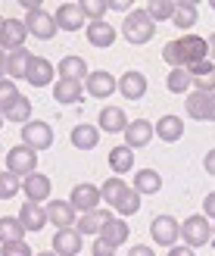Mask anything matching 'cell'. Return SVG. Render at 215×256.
Segmentation results:
<instances>
[{
  "instance_id": "obj_1",
  "label": "cell",
  "mask_w": 215,
  "mask_h": 256,
  "mask_svg": "<svg viewBox=\"0 0 215 256\" xmlns=\"http://www.w3.org/2000/svg\"><path fill=\"white\" fill-rule=\"evenodd\" d=\"M122 34H125L128 44H147V41H153V34H156V22L150 19L147 10H131L122 22Z\"/></svg>"
},
{
  "instance_id": "obj_2",
  "label": "cell",
  "mask_w": 215,
  "mask_h": 256,
  "mask_svg": "<svg viewBox=\"0 0 215 256\" xmlns=\"http://www.w3.org/2000/svg\"><path fill=\"white\" fill-rule=\"evenodd\" d=\"M215 238V228L209 225L206 216H187V219L181 222V240L187 247H206L209 240Z\"/></svg>"
},
{
  "instance_id": "obj_3",
  "label": "cell",
  "mask_w": 215,
  "mask_h": 256,
  "mask_svg": "<svg viewBox=\"0 0 215 256\" xmlns=\"http://www.w3.org/2000/svg\"><path fill=\"white\" fill-rule=\"evenodd\" d=\"M34 169H37V153L31 147L16 144L6 153V172L19 175V178H28V175H34Z\"/></svg>"
},
{
  "instance_id": "obj_4",
  "label": "cell",
  "mask_w": 215,
  "mask_h": 256,
  "mask_svg": "<svg viewBox=\"0 0 215 256\" xmlns=\"http://www.w3.org/2000/svg\"><path fill=\"white\" fill-rule=\"evenodd\" d=\"M69 203H72V210L78 212V216H84V212L100 210V203H103V194H100V188H97V184L81 182V184H75V188H72Z\"/></svg>"
},
{
  "instance_id": "obj_5",
  "label": "cell",
  "mask_w": 215,
  "mask_h": 256,
  "mask_svg": "<svg viewBox=\"0 0 215 256\" xmlns=\"http://www.w3.org/2000/svg\"><path fill=\"white\" fill-rule=\"evenodd\" d=\"M150 238H153L159 247L172 250L175 244H178V238H181V222L172 219V216H156V219L150 222Z\"/></svg>"
},
{
  "instance_id": "obj_6",
  "label": "cell",
  "mask_w": 215,
  "mask_h": 256,
  "mask_svg": "<svg viewBox=\"0 0 215 256\" xmlns=\"http://www.w3.org/2000/svg\"><path fill=\"white\" fill-rule=\"evenodd\" d=\"M22 144L31 147L34 153L53 147V128H50L47 122H41V119H31L28 125H22Z\"/></svg>"
},
{
  "instance_id": "obj_7",
  "label": "cell",
  "mask_w": 215,
  "mask_h": 256,
  "mask_svg": "<svg viewBox=\"0 0 215 256\" xmlns=\"http://www.w3.org/2000/svg\"><path fill=\"white\" fill-rule=\"evenodd\" d=\"M25 28H28V34H34V38H41V41H50L56 32H59V25H56V19L50 16V12L41 6V10H31V12H25Z\"/></svg>"
},
{
  "instance_id": "obj_8",
  "label": "cell",
  "mask_w": 215,
  "mask_h": 256,
  "mask_svg": "<svg viewBox=\"0 0 215 256\" xmlns=\"http://www.w3.org/2000/svg\"><path fill=\"white\" fill-rule=\"evenodd\" d=\"M187 116L197 122H215V94H203V91H191L184 100Z\"/></svg>"
},
{
  "instance_id": "obj_9",
  "label": "cell",
  "mask_w": 215,
  "mask_h": 256,
  "mask_svg": "<svg viewBox=\"0 0 215 256\" xmlns=\"http://www.w3.org/2000/svg\"><path fill=\"white\" fill-rule=\"evenodd\" d=\"M84 91L91 94V97H97V100H106V97H112V94L119 91V78H116V75H109L106 69H97V72L87 75Z\"/></svg>"
},
{
  "instance_id": "obj_10",
  "label": "cell",
  "mask_w": 215,
  "mask_h": 256,
  "mask_svg": "<svg viewBox=\"0 0 215 256\" xmlns=\"http://www.w3.org/2000/svg\"><path fill=\"white\" fill-rule=\"evenodd\" d=\"M47 222L56 225V232H62V228H75V222H78V212L72 210L69 200H47Z\"/></svg>"
},
{
  "instance_id": "obj_11",
  "label": "cell",
  "mask_w": 215,
  "mask_h": 256,
  "mask_svg": "<svg viewBox=\"0 0 215 256\" xmlns=\"http://www.w3.org/2000/svg\"><path fill=\"white\" fill-rule=\"evenodd\" d=\"M50 190H53V184H50V178L41 175V172L22 178V194H25V200H28V203H44V200H50Z\"/></svg>"
},
{
  "instance_id": "obj_12",
  "label": "cell",
  "mask_w": 215,
  "mask_h": 256,
  "mask_svg": "<svg viewBox=\"0 0 215 256\" xmlns=\"http://www.w3.org/2000/svg\"><path fill=\"white\" fill-rule=\"evenodd\" d=\"M97 119H100L97 128H100V132H106V134H125V128L131 125L122 106H103Z\"/></svg>"
},
{
  "instance_id": "obj_13",
  "label": "cell",
  "mask_w": 215,
  "mask_h": 256,
  "mask_svg": "<svg viewBox=\"0 0 215 256\" xmlns=\"http://www.w3.org/2000/svg\"><path fill=\"white\" fill-rule=\"evenodd\" d=\"M153 134H156V125L153 122L134 119L128 128H125V144H128L131 150H141V147H147L150 140H153Z\"/></svg>"
},
{
  "instance_id": "obj_14",
  "label": "cell",
  "mask_w": 215,
  "mask_h": 256,
  "mask_svg": "<svg viewBox=\"0 0 215 256\" xmlns=\"http://www.w3.org/2000/svg\"><path fill=\"white\" fill-rule=\"evenodd\" d=\"M25 38H28V28H25L22 19H6L3 25V34H0V47L12 54V50H22L25 47Z\"/></svg>"
},
{
  "instance_id": "obj_15",
  "label": "cell",
  "mask_w": 215,
  "mask_h": 256,
  "mask_svg": "<svg viewBox=\"0 0 215 256\" xmlns=\"http://www.w3.org/2000/svg\"><path fill=\"white\" fill-rule=\"evenodd\" d=\"M81 232L78 228H62L53 234V253L56 256H78L81 253Z\"/></svg>"
},
{
  "instance_id": "obj_16",
  "label": "cell",
  "mask_w": 215,
  "mask_h": 256,
  "mask_svg": "<svg viewBox=\"0 0 215 256\" xmlns=\"http://www.w3.org/2000/svg\"><path fill=\"white\" fill-rule=\"evenodd\" d=\"M119 94L125 100H141L147 94V75L144 72H137V69H128L119 78Z\"/></svg>"
},
{
  "instance_id": "obj_17",
  "label": "cell",
  "mask_w": 215,
  "mask_h": 256,
  "mask_svg": "<svg viewBox=\"0 0 215 256\" xmlns=\"http://www.w3.org/2000/svg\"><path fill=\"white\" fill-rule=\"evenodd\" d=\"M194 75V91H203V94H215V62L203 60V62H194L187 66Z\"/></svg>"
},
{
  "instance_id": "obj_18",
  "label": "cell",
  "mask_w": 215,
  "mask_h": 256,
  "mask_svg": "<svg viewBox=\"0 0 215 256\" xmlns=\"http://www.w3.org/2000/svg\"><path fill=\"white\" fill-rule=\"evenodd\" d=\"M53 19L59 25V32H78L84 25V12H81L78 4H59L56 12H53Z\"/></svg>"
},
{
  "instance_id": "obj_19",
  "label": "cell",
  "mask_w": 215,
  "mask_h": 256,
  "mask_svg": "<svg viewBox=\"0 0 215 256\" xmlns=\"http://www.w3.org/2000/svg\"><path fill=\"white\" fill-rule=\"evenodd\" d=\"M53 75H56V66L50 62L47 56H34L31 60V69H28V82L31 88H47V84H53Z\"/></svg>"
},
{
  "instance_id": "obj_20",
  "label": "cell",
  "mask_w": 215,
  "mask_h": 256,
  "mask_svg": "<svg viewBox=\"0 0 215 256\" xmlns=\"http://www.w3.org/2000/svg\"><path fill=\"white\" fill-rule=\"evenodd\" d=\"M56 75L59 78H69V82H87V62L81 60V56H75V54H69V56H62L59 62H56Z\"/></svg>"
},
{
  "instance_id": "obj_21",
  "label": "cell",
  "mask_w": 215,
  "mask_h": 256,
  "mask_svg": "<svg viewBox=\"0 0 215 256\" xmlns=\"http://www.w3.org/2000/svg\"><path fill=\"white\" fill-rule=\"evenodd\" d=\"M31 50H12V54H6V78L19 82V78H28V69H31Z\"/></svg>"
},
{
  "instance_id": "obj_22",
  "label": "cell",
  "mask_w": 215,
  "mask_h": 256,
  "mask_svg": "<svg viewBox=\"0 0 215 256\" xmlns=\"http://www.w3.org/2000/svg\"><path fill=\"white\" fill-rule=\"evenodd\" d=\"M81 94H84V84H81V82L56 78V84H53V100H56V104H62V106L81 104Z\"/></svg>"
},
{
  "instance_id": "obj_23",
  "label": "cell",
  "mask_w": 215,
  "mask_h": 256,
  "mask_svg": "<svg viewBox=\"0 0 215 256\" xmlns=\"http://www.w3.org/2000/svg\"><path fill=\"white\" fill-rule=\"evenodd\" d=\"M19 222L25 225V232H41V228L47 225V210L41 206V203H28L25 200L22 203V210H19Z\"/></svg>"
},
{
  "instance_id": "obj_24",
  "label": "cell",
  "mask_w": 215,
  "mask_h": 256,
  "mask_svg": "<svg viewBox=\"0 0 215 256\" xmlns=\"http://www.w3.org/2000/svg\"><path fill=\"white\" fill-rule=\"evenodd\" d=\"M112 219V212L109 210H94V212H84V216H78V222H75V228L87 238V234H97L100 238V232H103V225Z\"/></svg>"
},
{
  "instance_id": "obj_25",
  "label": "cell",
  "mask_w": 215,
  "mask_h": 256,
  "mask_svg": "<svg viewBox=\"0 0 215 256\" xmlns=\"http://www.w3.org/2000/svg\"><path fill=\"white\" fill-rule=\"evenodd\" d=\"M87 41H91L94 47L100 50H106L116 44V28L106 22V19H100V22H87Z\"/></svg>"
},
{
  "instance_id": "obj_26",
  "label": "cell",
  "mask_w": 215,
  "mask_h": 256,
  "mask_svg": "<svg viewBox=\"0 0 215 256\" xmlns=\"http://www.w3.org/2000/svg\"><path fill=\"white\" fill-rule=\"evenodd\" d=\"M156 138L159 140H166V144H175V140H181L184 138V122H181V116H162V119H156Z\"/></svg>"
},
{
  "instance_id": "obj_27",
  "label": "cell",
  "mask_w": 215,
  "mask_h": 256,
  "mask_svg": "<svg viewBox=\"0 0 215 256\" xmlns=\"http://www.w3.org/2000/svg\"><path fill=\"white\" fill-rule=\"evenodd\" d=\"M72 147L75 150H94L97 144H100V128L97 125H87V122H81V125H75L72 128Z\"/></svg>"
},
{
  "instance_id": "obj_28",
  "label": "cell",
  "mask_w": 215,
  "mask_h": 256,
  "mask_svg": "<svg viewBox=\"0 0 215 256\" xmlns=\"http://www.w3.org/2000/svg\"><path fill=\"white\" fill-rule=\"evenodd\" d=\"M109 169L116 172L119 178H122V175H128V172L134 169V150H131L128 144L112 147V150H109Z\"/></svg>"
},
{
  "instance_id": "obj_29",
  "label": "cell",
  "mask_w": 215,
  "mask_h": 256,
  "mask_svg": "<svg viewBox=\"0 0 215 256\" xmlns=\"http://www.w3.org/2000/svg\"><path fill=\"white\" fill-rule=\"evenodd\" d=\"M197 19H200V10H197V4H194V0H181V4H178V10H175V16H172V25H175V28H181V32H187V34H191V28L197 25Z\"/></svg>"
},
{
  "instance_id": "obj_30",
  "label": "cell",
  "mask_w": 215,
  "mask_h": 256,
  "mask_svg": "<svg viewBox=\"0 0 215 256\" xmlns=\"http://www.w3.org/2000/svg\"><path fill=\"white\" fill-rule=\"evenodd\" d=\"M128 234H131V228H128V222H125V219H119V216H112V219L103 225V232H100V238L109 240L112 247H122L125 240H128Z\"/></svg>"
},
{
  "instance_id": "obj_31",
  "label": "cell",
  "mask_w": 215,
  "mask_h": 256,
  "mask_svg": "<svg viewBox=\"0 0 215 256\" xmlns=\"http://www.w3.org/2000/svg\"><path fill=\"white\" fill-rule=\"evenodd\" d=\"M181 47H184L187 60H191V66L194 62H203L209 56V41L200 38V34H181Z\"/></svg>"
},
{
  "instance_id": "obj_32",
  "label": "cell",
  "mask_w": 215,
  "mask_h": 256,
  "mask_svg": "<svg viewBox=\"0 0 215 256\" xmlns=\"http://www.w3.org/2000/svg\"><path fill=\"white\" fill-rule=\"evenodd\" d=\"M128 184H125V178H119V175H112V178H106L103 184H100V194H103V200H106V206H112L116 210L119 206V200L128 194Z\"/></svg>"
},
{
  "instance_id": "obj_33",
  "label": "cell",
  "mask_w": 215,
  "mask_h": 256,
  "mask_svg": "<svg viewBox=\"0 0 215 256\" xmlns=\"http://www.w3.org/2000/svg\"><path fill=\"white\" fill-rule=\"evenodd\" d=\"M134 190L141 197L144 194H159V190H162V175L156 169H141L134 175Z\"/></svg>"
},
{
  "instance_id": "obj_34",
  "label": "cell",
  "mask_w": 215,
  "mask_h": 256,
  "mask_svg": "<svg viewBox=\"0 0 215 256\" xmlns=\"http://www.w3.org/2000/svg\"><path fill=\"white\" fill-rule=\"evenodd\" d=\"M3 119L6 122H19V125H28L31 122V100L25 97V94H19L12 104L6 106V112H3Z\"/></svg>"
},
{
  "instance_id": "obj_35",
  "label": "cell",
  "mask_w": 215,
  "mask_h": 256,
  "mask_svg": "<svg viewBox=\"0 0 215 256\" xmlns=\"http://www.w3.org/2000/svg\"><path fill=\"white\" fill-rule=\"evenodd\" d=\"M25 240V225L19 222V216H3L0 219V244H16Z\"/></svg>"
},
{
  "instance_id": "obj_36",
  "label": "cell",
  "mask_w": 215,
  "mask_h": 256,
  "mask_svg": "<svg viewBox=\"0 0 215 256\" xmlns=\"http://www.w3.org/2000/svg\"><path fill=\"white\" fill-rule=\"evenodd\" d=\"M166 88H169L172 94H191V88H194L191 69H172L169 78H166Z\"/></svg>"
},
{
  "instance_id": "obj_37",
  "label": "cell",
  "mask_w": 215,
  "mask_h": 256,
  "mask_svg": "<svg viewBox=\"0 0 215 256\" xmlns=\"http://www.w3.org/2000/svg\"><path fill=\"white\" fill-rule=\"evenodd\" d=\"M175 10H178L175 0H150V4H147V12H150V19H153L156 25L159 22H172Z\"/></svg>"
},
{
  "instance_id": "obj_38",
  "label": "cell",
  "mask_w": 215,
  "mask_h": 256,
  "mask_svg": "<svg viewBox=\"0 0 215 256\" xmlns=\"http://www.w3.org/2000/svg\"><path fill=\"white\" fill-rule=\"evenodd\" d=\"M162 60H166L172 69H187V66H191V60H187L184 47H181V38H178V41H169V44H166V50H162Z\"/></svg>"
},
{
  "instance_id": "obj_39",
  "label": "cell",
  "mask_w": 215,
  "mask_h": 256,
  "mask_svg": "<svg viewBox=\"0 0 215 256\" xmlns=\"http://www.w3.org/2000/svg\"><path fill=\"white\" fill-rule=\"evenodd\" d=\"M16 194H22V178L12 172H0V200H12Z\"/></svg>"
},
{
  "instance_id": "obj_40",
  "label": "cell",
  "mask_w": 215,
  "mask_h": 256,
  "mask_svg": "<svg viewBox=\"0 0 215 256\" xmlns=\"http://www.w3.org/2000/svg\"><path fill=\"white\" fill-rule=\"evenodd\" d=\"M81 12H84V19L87 22H100L109 12V0H81Z\"/></svg>"
},
{
  "instance_id": "obj_41",
  "label": "cell",
  "mask_w": 215,
  "mask_h": 256,
  "mask_svg": "<svg viewBox=\"0 0 215 256\" xmlns=\"http://www.w3.org/2000/svg\"><path fill=\"white\" fill-rule=\"evenodd\" d=\"M137 210H141V194L131 188L128 194H125L122 200H119V206H116V212H119V219H128V216H134Z\"/></svg>"
},
{
  "instance_id": "obj_42",
  "label": "cell",
  "mask_w": 215,
  "mask_h": 256,
  "mask_svg": "<svg viewBox=\"0 0 215 256\" xmlns=\"http://www.w3.org/2000/svg\"><path fill=\"white\" fill-rule=\"evenodd\" d=\"M16 97H19V88H16V82H12V78H0V116L6 112V106H9Z\"/></svg>"
},
{
  "instance_id": "obj_43",
  "label": "cell",
  "mask_w": 215,
  "mask_h": 256,
  "mask_svg": "<svg viewBox=\"0 0 215 256\" xmlns=\"http://www.w3.org/2000/svg\"><path fill=\"white\" fill-rule=\"evenodd\" d=\"M0 256H34V253L25 240H16V244H0Z\"/></svg>"
},
{
  "instance_id": "obj_44",
  "label": "cell",
  "mask_w": 215,
  "mask_h": 256,
  "mask_svg": "<svg viewBox=\"0 0 215 256\" xmlns=\"http://www.w3.org/2000/svg\"><path fill=\"white\" fill-rule=\"evenodd\" d=\"M116 250H119V247H112L109 240H103V238H97V240H94V247H91L94 256H116Z\"/></svg>"
},
{
  "instance_id": "obj_45",
  "label": "cell",
  "mask_w": 215,
  "mask_h": 256,
  "mask_svg": "<svg viewBox=\"0 0 215 256\" xmlns=\"http://www.w3.org/2000/svg\"><path fill=\"white\" fill-rule=\"evenodd\" d=\"M203 216L206 219H215V190L206 194V200H203Z\"/></svg>"
},
{
  "instance_id": "obj_46",
  "label": "cell",
  "mask_w": 215,
  "mask_h": 256,
  "mask_svg": "<svg viewBox=\"0 0 215 256\" xmlns=\"http://www.w3.org/2000/svg\"><path fill=\"white\" fill-rule=\"evenodd\" d=\"M128 256H156V250L147 247V244H134V247L128 250Z\"/></svg>"
},
{
  "instance_id": "obj_47",
  "label": "cell",
  "mask_w": 215,
  "mask_h": 256,
  "mask_svg": "<svg viewBox=\"0 0 215 256\" xmlns=\"http://www.w3.org/2000/svg\"><path fill=\"white\" fill-rule=\"evenodd\" d=\"M169 256H197V253H194V247H187V244H175L169 250Z\"/></svg>"
},
{
  "instance_id": "obj_48",
  "label": "cell",
  "mask_w": 215,
  "mask_h": 256,
  "mask_svg": "<svg viewBox=\"0 0 215 256\" xmlns=\"http://www.w3.org/2000/svg\"><path fill=\"white\" fill-rule=\"evenodd\" d=\"M203 169H206V175H215V150H209L203 156Z\"/></svg>"
},
{
  "instance_id": "obj_49",
  "label": "cell",
  "mask_w": 215,
  "mask_h": 256,
  "mask_svg": "<svg viewBox=\"0 0 215 256\" xmlns=\"http://www.w3.org/2000/svg\"><path fill=\"white\" fill-rule=\"evenodd\" d=\"M109 10H119V12H125V16H128V12H131V4H128V0H109Z\"/></svg>"
},
{
  "instance_id": "obj_50",
  "label": "cell",
  "mask_w": 215,
  "mask_h": 256,
  "mask_svg": "<svg viewBox=\"0 0 215 256\" xmlns=\"http://www.w3.org/2000/svg\"><path fill=\"white\" fill-rule=\"evenodd\" d=\"M0 78H6V50L0 47Z\"/></svg>"
},
{
  "instance_id": "obj_51",
  "label": "cell",
  "mask_w": 215,
  "mask_h": 256,
  "mask_svg": "<svg viewBox=\"0 0 215 256\" xmlns=\"http://www.w3.org/2000/svg\"><path fill=\"white\" fill-rule=\"evenodd\" d=\"M206 41H209V56H212V60H215V32H212V34H209V38H206Z\"/></svg>"
},
{
  "instance_id": "obj_52",
  "label": "cell",
  "mask_w": 215,
  "mask_h": 256,
  "mask_svg": "<svg viewBox=\"0 0 215 256\" xmlns=\"http://www.w3.org/2000/svg\"><path fill=\"white\" fill-rule=\"evenodd\" d=\"M34 256H56L53 250H44V253H34Z\"/></svg>"
},
{
  "instance_id": "obj_53",
  "label": "cell",
  "mask_w": 215,
  "mask_h": 256,
  "mask_svg": "<svg viewBox=\"0 0 215 256\" xmlns=\"http://www.w3.org/2000/svg\"><path fill=\"white\" fill-rule=\"evenodd\" d=\"M3 25H6V19H3V16H0V34H3Z\"/></svg>"
},
{
  "instance_id": "obj_54",
  "label": "cell",
  "mask_w": 215,
  "mask_h": 256,
  "mask_svg": "<svg viewBox=\"0 0 215 256\" xmlns=\"http://www.w3.org/2000/svg\"><path fill=\"white\" fill-rule=\"evenodd\" d=\"M0 128H3V116H0Z\"/></svg>"
},
{
  "instance_id": "obj_55",
  "label": "cell",
  "mask_w": 215,
  "mask_h": 256,
  "mask_svg": "<svg viewBox=\"0 0 215 256\" xmlns=\"http://www.w3.org/2000/svg\"><path fill=\"white\" fill-rule=\"evenodd\" d=\"M212 10H215V0H212Z\"/></svg>"
},
{
  "instance_id": "obj_56",
  "label": "cell",
  "mask_w": 215,
  "mask_h": 256,
  "mask_svg": "<svg viewBox=\"0 0 215 256\" xmlns=\"http://www.w3.org/2000/svg\"><path fill=\"white\" fill-rule=\"evenodd\" d=\"M212 228H215V225H212Z\"/></svg>"
}]
</instances>
